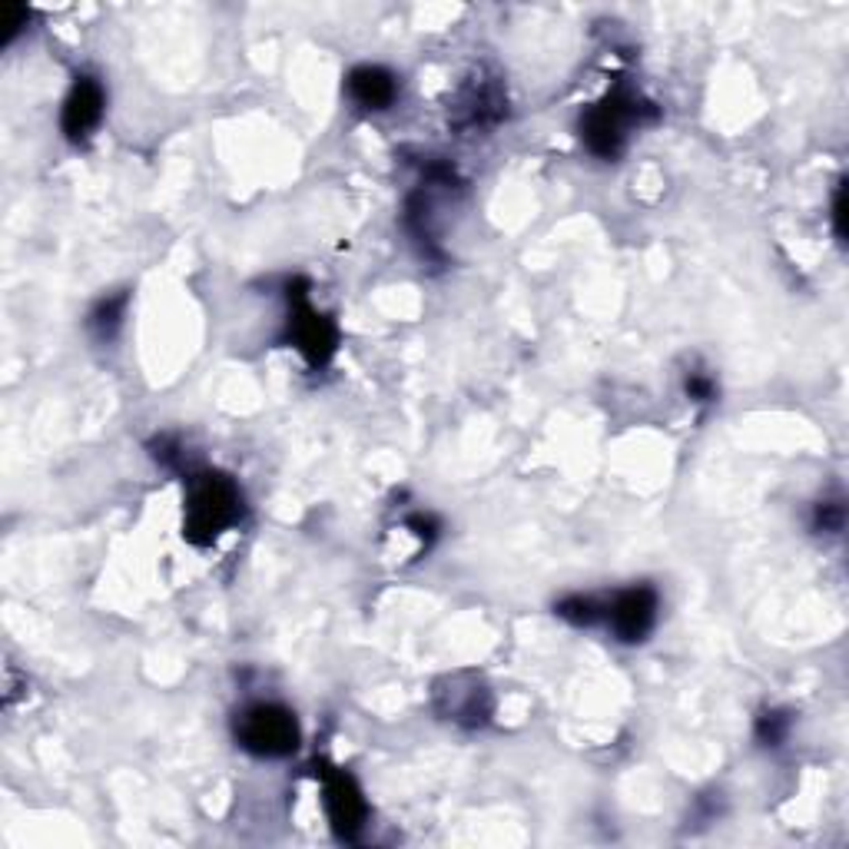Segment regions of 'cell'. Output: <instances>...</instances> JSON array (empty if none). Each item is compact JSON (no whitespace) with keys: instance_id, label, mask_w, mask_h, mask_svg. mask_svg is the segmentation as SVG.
I'll use <instances>...</instances> for the list:
<instances>
[{"instance_id":"cell-1","label":"cell","mask_w":849,"mask_h":849,"mask_svg":"<svg viewBox=\"0 0 849 849\" xmlns=\"http://www.w3.org/2000/svg\"><path fill=\"white\" fill-rule=\"evenodd\" d=\"M240 518H243V491L233 478H226L219 471H206V475L189 478L183 535L193 545H199V548L213 545Z\"/></svg>"},{"instance_id":"cell-2","label":"cell","mask_w":849,"mask_h":849,"mask_svg":"<svg viewBox=\"0 0 849 849\" xmlns=\"http://www.w3.org/2000/svg\"><path fill=\"white\" fill-rule=\"evenodd\" d=\"M644 117H657V110L651 104H641V97H634L631 90L617 87L580 117V140L594 156L614 159L627 143V130Z\"/></svg>"},{"instance_id":"cell-3","label":"cell","mask_w":849,"mask_h":849,"mask_svg":"<svg viewBox=\"0 0 849 849\" xmlns=\"http://www.w3.org/2000/svg\"><path fill=\"white\" fill-rule=\"evenodd\" d=\"M236 740L253 757L280 760L299 750V723L295 713L283 704H253L236 713Z\"/></svg>"},{"instance_id":"cell-4","label":"cell","mask_w":849,"mask_h":849,"mask_svg":"<svg viewBox=\"0 0 849 849\" xmlns=\"http://www.w3.org/2000/svg\"><path fill=\"white\" fill-rule=\"evenodd\" d=\"M657 591L651 584H634L627 591H617L611 604H604V621L621 644H641L657 624Z\"/></svg>"},{"instance_id":"cell-5","label":"cell","mask_w":849,"mask_h":849,"mask_svg":"<svg viewBox=\"0 0 849 849\" xmlns=\"http://www.w3.org/2000/svg\"><path fill=\"white\" fill-rule=\"evenodd\" d=\"M289 302H292V315H289V335L295 342V349L312 362V365H325L335 352L339 332L332 325L329 315H319L312 309V302L305 299L302 283H295V292L289 285Z\"/></svg>"},{"instance_id":"cell-6","label":"cell","mask_w":849,"mask_h":849,"mask_svg":"<svg viewBox=\"0 0 849 849\" xmlns=\"http://www.w3.org/2000/svg\"><path fill=\"white\" fill-rule=\"evenodd\" d=\"M322 793H325L322 800H325L329 823L339 833V840H355L359 830L365 827V817H369V807H365V797H362L359 783L345 770L329 767L322 773Z\"/></svg>"},{"instance_id":"cell-7","label":"cell","mask_w":849,"mask_h":849,"mask_svg":"<svg viewBox=\"0 0 849 849\" xmlns=\"http://www.w3.org/2000/svg\"><path fill=\"white\" fill-rule=\"evenodd\" d=\"M104 107H107V94H104L100 80H94L87 74L77 77L67 100H64V114H60V127H64L67 140H87L100 127Z\"/></svg>"},{"instance_id":"cell-8","label":"cell","mask_w":849,"mask_h":849,"mask_svg":"<svg viewBox=\"0 0 849 849\" xmlns=\"http://www.w3.org/2000/svg\"><path fill=\"white\" fill-rule=\"evenodd\" d=\"M349 97L365 110H389L399 97V80L386 67H355L345 80Z\"/></svg>"},{"instance_id":"cell-9","label":"cell","mask_w":849,"mask_h":849,"mask_svg":"<svg viewBox=\"0 0 849 849\" xmlns=\"http://www.w3.org/2000/svg\"><path fill=\"white\" fill-rule=\"evenodd\" d=\"M555 614L574 624V627H594L604 621V604L597 597H587V594H570V597H562L555 604Z\"/></svg>"},{"instance_id":"cell-10","label":"cell","mask_w":849,"mask_h":849,"mask_svg":"<svg viewBox=\"0 0 849 849\" xmlns=\"http://www.w3.org/2000/svg\"><path fill=\"white\" fill-rule=\"evenodd\" d=\"M127 302H130V295L120 292V295L104 299V302L90 312V329L97 332V339H114V335H117V329H120V322H124V312H127Z\"/></svg>"},{"instance_id":"cell-11","label":"cell","mask_w":849,"mask_h":849,"mask_svg":"<svg viewBox=\"0 0 849 849\" xmlns=\"http://www.w3.org/2000/svg\"><path fill=\"white\" fill-rule=\"evenodd\" d=\"M790 726H793V716L787 710H767L757 720V740L763 746H780L790 736Z\"/></svg>"},{"instance_id":"cell-12","label":"cell","mask_w":849,"mask_h":849,"mask_svg":"<svg viewBox=\"0 0 849 849\" xmlns=\"http://www.w3.org/2000/svg\"><path fill=\"white\" fill-rule=\"evenodd\" d=\"M843 521H847V511L837 501H820L817 511H813V528L817 531L837 535V531H843Z\"/></svg>"},{"instance_id":"cell-13","label":"cell","mask_w":849,"mask_h":849,"mask_svg":"<svg viewBox=\"0 0 849 849\" xmlns=\"http://www.w3.org/2000/svg\"><path fill=\"white\" fill-rule=\"evenodd\" d=\"M27 20H30L27 7L7 3V7L0 10V27H3V40L10 43V40H13V37L20 33V27H27Z\"/></svg>"},{"instance_id":"cell-14","label":"cell","mask_w":849,"mask_h":849,"mask_svg":"<svg viewBox=\"0 0 849 849\" xmlns=\"http://www.w3.org/2000/svg\"><path fill=\"white\" fill-rule=\"evenodd\" d=\"M833 233L840 243L847 240V183H840L833 193Z\"/></svg>"},{"instance_id":"cell-15","label":"cell","mask_w":849,"mask_h":849,"mask_svg":"<svg viewBox=\"0 0 849 849\" xmlns=\"http://www.w3.org/2000/svg\"><path fill=\"white\" fill-rule=\"evenodd\" d=\"M687 396L694 402H710L716 396V386H713V379H708V375H691L687 379Z\"/></svg>"},{"instance_id":"cell-16","label":"cell","mask_w":849,"mask_h":849,"mask_svg":"<svg viewBox=\"0 0 849 849\" xmlns=\"http://www.w3.org/2000/svg\"><path fill=\"white\" fill-rule=\"evenodd\" d=\"M409 528L422 538L424 545H431V541L438 538V521H435L431 515H416V518H409Z\"/></svg>"}]
</instances>
